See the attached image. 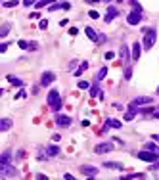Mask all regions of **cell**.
I'll list each match as a JSON object with an SVG mask.
<instances>
[{"instance_id":"cell-1","label":"cell","mask_w":159,"mask_h":180,"mask_svg":"<svg viewBox=\"0 0 159 180\" xmlns=\"http://www.w3.org/2000/svg\"><path fill=\"white\" fill-rule=\"evenodd\" d=\"M155 42H157V31L155 29H144V42H142L144 50H152Z\"/></svg>"},{"instance_id":"cell-2","label":"cell","mask_w":159,"mask_h":180,"mask_svg":"<svg viewBox=\"0 0 159 180\" xmlns=\"http://www.w3.org/2000/svg\"><path fill=\"white\" fill-rule=\"evenodd\" d=\"M136 157L142 159V161L153 163V161H157V159H159V153H155V151H150V150H144V151H138Z\"/></svg>"},{"instance_id":"cell-3","label":"cell","mask_w":159,"mask_h":180,"mask_svg":"<svg viewBox=\"0 0 159 180\" xmlns=\"http://www.w3.org/2000/svg\"><path fill=\"white\" fill-rule=\"evenodd\" d=\"M142 19H144L142 12H136V10H132L127 15V23H129V25H138V23H142Z\"/></svg>"},{"instance_id":"cell-4","label":"cell","mask_w":159,"mask_h":180,"mask_svg":"<svg viewBox=\"0 0 159 180\" xmlns=\"http://www.w3.org/2000/svg\"><path fill=\"white\" fill-rule=\"evenodd\" d=\"M54 81H56V75H54V73H52V71H44L42 77H40V86L46 88V86H50Z\"/></svg>"},{"instance_id":"cell-5","label":"cell","mask_w":159,"mask_h":180,"mask_svg":"<svg viewBox=\"0 0 159 180\" xmlns=\"http://www.w3.org/2000/svg\"><path fill=\"white\" fill-rule=\"evenodd\" d=\"M109 151H113V144H111V142H102V144H98L96 148H94V153L96 155L109 153Z\"/></svg>"},{"instance_id":"cell-6","label":"cell","mask_w":159,"mask_h":180,"mask_svg":"<svg viewBox=\"0 0 159 180\" xmlns=\"http://www.w3.org/2000/svg\"><path fill=\"white\" fill-rule=\"evenodd\" d=\"M117 15H119V10H117L115 6H111V4H109V6H107V12H105V17H104V21H105V23H111L113 19L117 17Z\"/></svg>"},{"instance_id":"cell-7","label":"cell","mask_w":159,"mask_h":180,"mask_svg":"<svg viewBox=\"0 0 159 180\" xmlns=\"http://www.w3.org/2000/svg\"><path fill=\"white\" fill-rule=\"evenodd\" d=\"M60 100H62V98H60V90L52 88L50 92H48V96H46V102H48V105L52 107V105H54L56 102H60Z\"/></svg>"},{"instance_id":"cell-8","label":"cell","mask_w":159,"mask_h":180,"mask_svg":"<svg viewBox=\"0 0 159 180\" xmlns=\"http://www.w3.org/2000/svg\"><path fill=\"white\" fill-rule=\"evenodd\" d=\"M119 56H121V61H123V63H130V58H132V56H130V52H129V46H127V44H123V46H121Z\"/></svg>"},{"instance_id":"cell-9","label":"cell","mask_w":159,"mask_h":180,"mask_svg":"<svg viewBox=\"0 0 159 180\" xmlns=\"http://www.w3.org/2000/svg\"><path fill=\"white\" fill-rule=\"evenodd\" d=\"M56 125L62 126V128H67V126L71 125V117H67V115H56Z\"/></svg>"},{"instance_id":"cell-10","label":"cell","mask_w":159,"mask_h":180,"mask_svg":"<svg viewBox=\"0 0 159 180\" xmlns=\"http://www.w3.org/2000/svg\"><path fill=\"white\" fill-rule=\"evenodd\" d=\"M81 173L84 176H98V169L96 167H90V165H83L81 167Z\"/></svg>"},{"instance_id":"cell-11","label":"cell","mask_w":159,"mask_h":180,"mask_svg":"<svg viewBox=\"0 0 159 180\" xmlns=\"http://www.w3.org/2000/svg\"><path fill=\"white\" fill-rule=\"evenodd\" d=\"M152 102H153L152 96H138V98H134L130 104H134V105H144V104H152Z\"/></svg>"},{"instance_id":"cell-12","label":"cell","mask_w":159,"mask_h":180,"mask_svg":"<svg viewBox=\"0 0 159 180\" xmlns=\"http://www.w3.org/2000/svg\"><path fill=\"white\" fill-rule=\"evenodd\" d=\"M104 167L109 171H123V163H117V161H104Z\"/></svg>"},{"instance_id":"cell-13","label":"cell","mask_w":159,"mask_h":180,"mask_svg":"<svg viewBox=\"0 0 159 180\" xmlns=\"http://www.w3.org/2000/svg\"><path fill=\"white\" fill-rule=\"evenodd\" d=\"M84 33H86V36L92 40V42H100V35L96 33V29H92V27H86V29H84Z\"/></svg>"},{"instance_id":"cell-14","label":"cell","mask_w":159,"mask_h":180,"mask_svg":"<svg viewBox=\"0 0 159 180\" xmlns=\"http://www.w3.org/2000/svg\"><path fill=\"white\" fill-rule=\"evenodd\" d=\"M140 54H142V44L140 42H134L132 44V61L140 60Z\"/></svg>"},{"instance_id":"cell-15","label":"cell","mask_w":159,"mask_h":180,"mask_svg":"<svg viewBox=\"0 0 159 180\" xmlns=\"http://www.w3.org/2000/svg\"><path fill=\"white\" fill-rule=\"evenodd\" d=\"M12 128V119L10 117H4L2 121H0V132H6V130Z\"/></svg>"},{"instance_id":"cell-16","label":"cell","mask_w":159,"mask_h":180,"mask_svg":"<svg viewBox=\"0 0 159 180\" xmlns=\"http://www.w3.org/2000/svg\"><path fill=\"white\" fill-rule=\"evenodd\" d=\"M109 126H113V128H121V126H123V123H121V121H117V119H107V121H105L104 130H107Z\"/></svg>"},{"instance_id":"cell-17","label":"cell","mask_w":159,"mask_h":180,"mask_svg":"<svg viewBox=\"0 0 159 180\" xmlns=\"http://www.w3.org/2000/svg\"><path fill=\"white\" fill-rule=\"evenodd\" d=\"M10 161H12V153H10V151H2V157H0V167L10 165Z\"/></svg>"},{"instance_id":"cell-18","label":"cell","mask_w":159,"mask_h":180,"mask_svg":"<svg viewBox=\"0 0 159 180\" xmlns=\"http://www.w3.org/2000/svg\"><path fill=\"white\" fill-rule=\"evenodd\" d=\"M10 29H12V23H10V21L2 23V27H0V36H2V38H4V36H6L8 33H10Z\"/></svg>"},{"instance_id":"cell-19","label":"cell","mask_w":159,"mask_h":180,"mask_svg":"<svg viewBox=\"0 0 159 180\" xmlns=\"http://www.w3.org/2000/svg\"><path fill=\"white\" fill-rule=\"evenodd\" d=\"M46 151H48V157H56V155H60V148H58V146H48Z\"/></svg>"},{"instance_id":"cell-20","label":"cell","mask_w":159,"mask_h":180,"mask_svg":"<svg viewBox=\"0 0 159 180\" xmlns=\"http://www.w3.org/2000/svg\"><path fill=\"white\" fill-rule=\"evenodd\" d=\"M6 79L10 81V83L14 84V86H23V81H21V79H17V77H14V75H8Z\"/></svg>"},{"instance_id":"cell-21","label":"cell","mask_w":159,"mask_h":180,"mask_svg":"<svg viewBox=\"0 0 159 180\" xmlns=\"http://www.w3.org/2000/svg\"><path fill=\"white\" fill-rule=\"evenodd\" d=\"M86 69H88V61H83V63H81V67L75 71V77H81L84 71H86Z\"/></svg>"},{"instance_id":"cell-22","label":"cell","mask_w":159,"mask_h":180,"mask_svg":"<svg viewBox=\"0 0 159 180\" xmlns=\"http://www.w3.org/2000/svg\"><path fill=\"white\" fill-rule=\"evenodd\" d=\"M52 4H56V0H38L35 6L36 8H44V6H52Z\"/></svg>"},{"instance_id":"cell-23","label":"cell","mask_w":159,"mask_h":180,"mask_svg":"<svg viewBox=\"0 0 159 180\" xmlns=\"http://www.w3.org/2000/svg\"><path fill=\"white\" fill-rule=\"evenodd\" d=\"M144 150H150V151H155V153H159V146L153 144V142H148V144L144 146Z\"/></svg>"},{"instance_id":"cell-24","label":"cell","mask_w":159,"mask_h":180,"mask_svg":"<svg viewBox=\"0 0 159 180\" xmlns=\"http://www.w3.org/2000/svg\"><path fill=\"white\" fill-rule=\"evenodd\" d=\"M105 75H107V67H102L100 71H98V75H96V81H104Z\"/></svg>"},{"instance_id":"cell-25","label":"cell","mask_w":159,"mask_h":180,"mask_svg":"<svg viewBox=\"0 0 159 180\" xmlns=\"http://www.w3.org/2000/svg\"><path fill=\"white\" fill-rule=\"evenodd\" d=\"M17 0H4V2H2V6L4 8H14V6H17Z\"/></svg>"},{"instance_id":"cell-26","label":"cell","mask_w":159,"mask_h":180,"mask_svg":"<svg viewBox=\"0 0 159 180\" xmlns=\"http://www.w3.org/2000/svg\"><path fill=\"white\" fill-rule=\"evenodd\" d=\"M100 92H102V90H100V86H98V84H94V86H90V96H92V98L100 96Z\"/></svg>"},{"instance_id":"cell-27","label":"cell","mask_w":159,"mask_h":180,"mask_svg":"<svg viewBox=\"0 0 159 180\" xmlns=\"http://www.w3.org/2000/svg\"><path fill=\"white\" fill-rule=\"evenodd\" d=\"M62 107H63V102L60 100V102H56V104L52 105V111H56V113H58V111H60V109H62Z\"/></svg>"},{"instance_id":"cell-28","label":"cell","mask_w":159,"mask_h":180,"mask_svg":"<svg viewBox=\"0 0 159 180\" xmlns=\"http://www.w3.org/2000/svg\"><path fill=\"white\" fill-rule=\"evenodd\" d=\"M130 2V6H132V10H136V12H142V6L136 2V0H129Z\"/></svg>"},{"instance_id":"cell-29","label":"cell","mask_w":159,"mask_h":180,"mask_svg":"<svg viewBox=\"0 0 159 180\" xmlns=\"http://www.w3.org/2000/svg\"><path fill=\"white\" fill-rule=\"evenodd\" d=\"M132 79V67H127L125 69V81H130Z\"/></svg>"},{"instance_id":"cell-30","label":"cell","mask_w":159,"mask_h":180,"mask_svg":"<svg viewBox=\"0 0 159 180\" xmlns=\"http://www.w3.org/2000/svg\"><path fill=\"white\" fill-rule=\"evenodd\" d=\"M146 174L144 173H130V174H127V178H144Z\"/></svg>"},{"instance_id":"cell-31","label":"cell","mask_w":159,"mask_h":180,"mask_svg":"<svg viewBox=\"0 0 159 180\" xmlns=\"http://www.w3.org/2000/svg\"><path fill=\"white\" fill-rule=\"evenodd\" d=\"M17 46L21 48V50H27V48H29V42H27V40H17Z\"/></svg>"},{"instance_id":"cell-32","label":"cell","mask_w":159,"mask_h":180,"mask_svg":"<svg viewBox=\"0 0 159 180\" xmlns=\"http://www.w3.org/2000/svg\"><path fill=\"white\" fill-rule=\"evenodd\" d=\"M77 86H79L81 90H86V88H90V84H88L86 81H79V84H77Z\"/></svg>"},{"instance_id":"cell-33","label":"cell","mask_w":159,"mask_h":180,"mask_svg":"<svg viewBox=\"0 0 159 180\" xmlns=\"http://www.w3.org/2000/svg\"><path fill=\"white\" fill-rule=\"evenodd\" d=\"M56 10H63L62 2H56V4H52V6H50V12H56Z\"/></svg>"},{"instance_id":"cell-34","label":"cell","mask_w":159,"mask_h":180,"mask_svg":"<svg viewBox=\"0 0 159 180\" xmlns=\"http://www.w3.org/2000/svg\"><path fill=\"white\" fill-rule=\"evenodd\" d=\"M38 29H48V19H40V23H38Z\"/></svg>"},{"instance_id":"cell-35","label":"cell","mask_w":159,"mask_h":180,"mask_svg":"<svg viewBox=\"0 0 159 180\" xmlns=\"http://www.w3.org/2000/svg\"><path fill=\"white\" fill-rule=\"evenodd\" d=\"M27 50H31V52L38 50V42H35V40H33V42H29V48H27Z\"/></svg>"},{"instance_id":"cell-36","label":"cell","mask_w":159,"mask_h":180,"mask_svg":"<svg viewBox=\"0 0 159 180\" xmlns=\"http://www.w3.org/2000/svg\"><path fill=\"white\" fill-rule=\"evenodd\" d=\"M88 17H92V19H98V17H100V14H98L96 10H90V12H88Z\"/></svg>"},{"instance_id":"cell-37","label":"cell","mask_w":159,"mask_h":180,"mask_svg":"<svg viewBox=\"0 0 159 180\" xmlns=\"http://www.w3.org/2000/svg\"><path fill=\"white\" fill-rule=\"evenodd\" d=\"M150 171H159V159H157V161H153L152 165H150Z\"/></svg>"},{"instance_id":"cell-38","label":"cell","mask_w":159,"mask_h":180,"mask_svg":"<svg viewBox=\"0 0 159 180\" xmlns=\"http://www.w3.org/2000/svg\"><path fill=\"white\" fill-rule=\"evenodd\" d=\"M8 46H10V44H8V42H2V44H0V52H2V54H4V52L8 50Z\"/></svg>"},{"instance_id":"cell-39","label":"cell","mask_w":159,"mask_h":180,"mask_svg":"<svg viewBox=\"0 0 159 180\" xmlns=\"http://www.w3.org/2000/svg\"><path fill=\"white\" fill-rule=\"evenodd\" d=\"M104 58L109 61V60H113V58H115V54H113V52H105V56H104Z\"/></svg>"},{"instance_id":"cell-40","label":"cell","mask_w":159,"mask_h":180,"mask_svg":"<svg viewBox=\"0 0 159 180\" xmlns=\"http://www.w3.org/2000/svg\"><path fill=\"white\" fill-rule=\"evenodd\" d=\"M33 4H36L35 0H23V6H33Z\"/></svg>"},{"instance_id":"cell-41","label":"cell","mask_w":159,"mask_h":180,"mask_svg":"<svg viewBox=\"0 0 159 180\" xmlns=\"http://www.w3.org/2000/svg\"><path fill=\"white\" fill-rule=\"evenodd\" d=\"M15 157H17V159H23V157H25V151H23V150H19V151H17V155H15Z\"/></svg>"},{"instance_id":"cell-42","label":"cell","mask_w":159,"mask_h":180,"mask_svg":"<svg viewBox=\"0 0 159 180\" xmlns=\"http://www.w3.org/2000/svg\"><path fill=\"white\" fill-rule=\"evenodd\" d=\"M29 17H31V19H38V17H40V14H38V12H33Z\"/></svg>"},{"instance_id":"cell-43","label":"cell","mask_w":159,"mask_h":180,"mask_svg":"<svg viewBox=\"0 0 159 180\" xmlns=\"http://www.w3.org/2000/svg\"><path fill=\"white\" fill-rule=\"evenodd\" d=\"M77 33H79V31H77V27H71V29H69V35H73V36H75Z\"/></svg>"},{"instance_id":"cell-44","label":"cell","mask_w":159,"mask_h":180,"mask_svg":"<svg viewBox=\"0 0 159 180\" xmlns=\"http://www.w3.org/2000/svg\"><path fill=\"white\" fill-rule=\"evenodd\" d=\"M62 8H63V10H69V8H71V4H69V2H62Z\"/></svg>"},{"instance_id":"cell-45","label":"cell","mask_w":159,"mask_h":180,"mask_svg":"<svg viewBox=\"0 0 159 180\" xmlns=\"http://www.w3.org/2000/svg\"><path fill=\"white\" fill-rule=\"evenodd\" d=\"M52 140H54V142H60V140H62V136H60V134H54V136H52Z\"/></svg>"},{"instance_id":"cell-46","label":"cell","mask_w":159,"mask_h":180,"mask_svg":"<svg viewBox=\"0 0 159 180\" xmlns=\"http://www.w3.org/2000/svg\"><path fill=\"white\" fill-rule=\"evenodd\" d=\"M63 178H65V180H73V174H69V173H65V174H63Z\"/></svg>"},{"instance_id":"cell-47","label":"cell","mask_w":159,"mask_h":180,"mask_svg":"<svg viewBox=\"0 0 159 180\" xmlns=\"http://www.w3.org/2000/svg\"><path fill=\"white\" fill-rule=\"evenodd\" d=\"M86 4H96V2H102V0H84Z\"/></svg>"},{"instance_id":"cell-48","label":"cell","mask_w":159,"mask_h":180,"mask_svg":"<svg viewBox=\"0 0 159 180\" xmlns=\"http://www.w3.org/2000/svg\"><path fill=\"white\" fill-rule=\"evenodd\" d=\"M152 138H153V142H159V134H153Z\"/></svg>"},{"instance_id":"cell-49","label":"cell","mask_w":159,"mask_h":180,"mask_svg":"<svg viewBox=\"0 0 159 180\" xmlns=\"http://www.w3.org/2000/svg\"><path fill=\"white\" fill-rule=\"evenodd\" d=\"M153 117H155V119H159V111H153Z\"/></svg>"},{"instance_id":"cell-50","label":"cell","mask_w":159,"mask_h":180,"mask_svg":"<svg viewBox=\"0 0 159 180\" xmlns=\"http://www.w3.org/2000/svg\"><path fill=\"white\" fill-rule=\"evenodd\" d=\"M104 2H105V4H111V0H104Z\"/></svg>"},{"instance_id":"cell-51","label":"cell","mask_w":159,"mask_h":180,"mask_svg":"<svg viewBox=\"0 0 159 180\" xmlns=\"http://www.w3.org/2000/svg\"><path fill=\"white\" fill-rule=\"evenodd\" d=\"M157 94H159V86H157Z\"/></svg>"},{"instance_id":"cell-52","label":"cell","mask_w":159,"mask_h":180,"mask_svg":"<svg viewBox=\"0 0 159 180\" xmlns=\"http://www.w3.org/2000/svg\"><path fill=\"white\" fill-rule=\"evenodd\" d=\"M117 2H123V0H117Z\"/></svg>"}]
</instances>
